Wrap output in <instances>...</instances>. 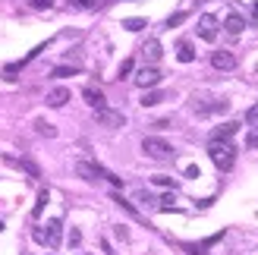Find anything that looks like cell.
<instances>
[{
  "label": "cell",
  "instance_id": "1",
  "mask_svg": "<svg viewBox=\"0 0 258 255\" xmlns=\"http://www.w3.org/2000/svg\"><path fill=\"white\" fill-rule=\"evenodd\" d=\"M208 158L214 161L217 170H230L236 164V148L230 142H208Z\"/></svg>",
  "mask_w": 258,
  "mask_h": 255
},
{
  "label": "cell",
  "instance_id": "2",
  "mask_svg": "<svg viewBox=\"0 0 258 255\" xmlns=\"http://www.w3.org/2000/svg\"><path fill=\"white\" fill-rule=\"evenodd\" d=\"M60 233H63V221H60V218H54V221H47L44 227H35V230H32L35 243L50 246V249H57V246H60Z\"/></svg>",
  "mask_w": 258,
  "mask_h": 255
},
{
  "label": "cell",
  "instance_id": "3",
  "mask_svg": "<svg viewBox=\"0 0 258 255\" xmlns=\"http://www.w3.org/2000/svg\"><path fill=\"white\" fill-rule=\"evenodd\" d=\"M142 151H145L148 158H154V161H167V158H173L170 142H164V139H158V136H148L145 142H142Z\"/></svg>",
  "mask_w": 258,
  "mask_h": 255
},
{
  "label": "cell",
  "instance_id": "4",
  "mask_svg": "<svg viewBox=\"0 0 258 255\" xmlns=\"http://www.w3.org/2000/svg\"><path fill=\"white\" fill-rule=\"evenodd\" d=\"M76 173H79L82 180H88V183H95V180H107V170H104V167H98L95 161H79V164H76Z\"/></svg>",
  "mask_w": 258,
  "mask_h": 255
},
{
  "label": "cell",
  "instance_id": "5",
  "mask_svg": "<svg viewBox=\"0 0 258 255\" xmlns=\"http://www.w3.org/2000/svg\"><path fill=\"white\" fill-rule=\"evenodd\" d=\"M98 123L101 126H107V130H120V126L126 123V117L120 110H110V107H101L98 110Z\"/></svg>",
  "mask_w": 258,
  "mask_h": 255
},
{
  "label": "cell",
  "instance_id": "6",
  "mask_svg": "<svg viewBox=\"0 0 258 255\" xmlns=\"http://www.w3.org/2000/svg\"><path fill=\"white\" fill-rule=\"evenodd\" d=\"M196 32H199L202 41H214V38H217V19L205 13V16L199 19V25H196Z\"/></svg>",
  "mask_w": 258,
  "mask_h": 255
},
{
  "label": "cell",
  "instance_id": "7",
  "mask_svg": "<svg viewBox=\"0 0 258 255\" xmlns=\"http://www.w3.org/2000/svg\"><path fill=\"white\" fill-rule=\"evenodd\" d=\"M158 82H161V70L158 67H142L139 76H136V85L139 88H154Z\"/></svg>",
  "mask_w": 258,
  "mask_h": 255
},
{
  "label": "cell",
  "instance_id": "8",
  "mask_svg": "<svg viewBox=\"0 0 258 255\" xmlns=\"http://www.w3.org/2000/svg\"><path fill=\"white\" fill-rule=\"evenodd\" d=\"M211 67L214 70H233L236 67V54H233V50H214V54H211Z\"/></svg>",
  "mask_w": 258,
  "mask_h": 255
},
{
  "label": "cell",
  "instance_id": "9",
  "mask_svg": "<svg viewBox=\"0 0 258 255\" xmlns=\"http://www.w3.org/2000/svg\"><path fill=\"white\" fill-rule=\"evenodd\" d=\"M82 98H85V104H88V107H95V110L107 107L104 92H101V88H95V85H85V88H82Z\"/></svg>",
  "mask_w": 258,
  "mask_h": 255
},
{
  "label": "cell",
  "instance_id": "10",
  "mask_svg": "<svg viewBox=\"0 0 258 255\" xmlns=\"http://www.w3.org/2000/svg\"><path fill=\"white\" fill-rule=\"evenodd\" d=\"M70 101V88H63V85H57V88H50L47 92V98H44V104L47 107H63Z\"/></svg>",
  "mask_w": 258,
  "mask_h": 255
},
{
  "label": "cell",
  "instance_id": "11",
  "mask_svg": "<svg viewBox=\"0 0 258 255\" xmlns=\"http://www.w3.org/2000/svg\"><path fill=\"white\" fill-rule=\"evenodd\" d=\"M239 130V123H224V126H217V130L211 133V142H230V139L236 136Z\"/></svg>",
  "mask_w": 258,
  "mask_h": 255
},
{
  "label": "cell",
  "instance_id": "12",
  "mask_svg": "<svg viewBox=\"0 0 258 255\" xmlns=\"http://www.w3.org/2000/svg\"><path fill=\"white\" fill-rule=\"evenodd\" d=\"M142 54H145V60H148V63H158V60L164 57V47H161V41H154V38H151V41H145Z\"/></svg>",
  "mask_w": 258,
  "mask_h": 255
},
{
  "label": "cell",
  "instance_id": "13",
  "mask_svg": "<svg viewBox=\"0 0 258 255\" xmlns=\"http://www.w3.org/2000/svg\"><path fill=\"white\" fill-rule=\"evenodd\" d=\"M176 60L179 63H192V60H196V47H192V41H179L176 44Z\"/></svg>",
  "mask_w": 258,
  "mask_h": 255
},
{
  "label": "cell",
  "instance_id": "14",
  "mask_svg": "<svg viewBox=\"0 0 258 255\" xmlns=\"http://www.w3.org/2000/svg\"><path fill=\"white\" fill-rule=\"evenodd\" d=\"M224 29H227L230 35H239L242 29H246V19H242V16H236V13H233V16H227V22H224Z\"/></svg>",
  "mask_w": 258,
  "mask_h": 255
},
{
  "label": "cell",
  "instance_id": "15",
  "mask_svg": "<svg viewBox=\"0 0 258 255\" xmlns=\"http://www.w3.org/2000/svg\"><path fill=\"white\" fill-rule=\"evenodd\" d=\"M35 130L41 133V136H47V139H54V136H57V130H54V123H47V120H35Z\"/></svg>",
  "mask_w": 258,
  "mask_h": 255
},
{
  "label": "cell",
  "instance_id": "16",
  "mask_svg": "<svg viewBox=\"0 0 258 255\" xmlns=\"http://www.w3.org/2000/svg\"><path fill=\"white\" fill-rule=\"evenodd\" d=\"M145 19H139V16H133V19H123V29L126 32H142V29H145Z\"/></svg>",
  "mask_w": 258,
  "mask_h": 255
},
{
  "label": "cell",
  "instance_id": "17",
  "mask_svg": "<svg viewBox=\"0 0 258 255\" xmlns=\"http://www.w3.org/2000/svg\"><path fill=\"white\" fill-rule=\"evenodd\" d=\"M161 101H164V92H145L142 95V104L145 107H154V104H161Z\"/></svg>",
  "mask_w": 258,
  "mask_h": 255
},
{
  "label": "cell",
  "instance_id": "18",
  "mask_svg": "<svg viewBox=\"0 0 258 255\" xmlns=\"http://www.w3.org/2000/svg\"><path fill=\"white\" fill-rule=\"evenodd\" d=\"M47 199H50V193H47V189H41V196H38V202H35V211H32V218H35V221H38V214L44 211V205H47Z\"/></svg>",
  "mask_w": 258,
  "mask_h": 255
},
{
  "label": "cell",
  "instance_id": "19",
  "mask_svg": "<svg viewBox=\"0 0 258 255\" xmlns=\"http://www.w3.org/2000/svg\"><path fill=\"white\" fill-rule=\"evenodd\" d=\"M76 73H79L76 67H57V70L50 73V76H54V79H67V76H76Z\"/></svg>",
  "mask_w": 258,
  "mask_h": 255
},
{
  "label": "cell",
  "instance_id": "20",
  "mask_svg": "<svg viewBox=\"0 0 258 255\" xmlns=\"http://www.w3.org/2000/svg\"><path fill=\"white\" fill-rule=\"evenodd\" d=\"M19 167H22L25 173H32V176H41V170H38V164H35V161H29V158H25V161H19Z\"/></svg>",
  "mask_w": 258,
  "mask_h": 255
},
{
  "label": "cell",
  "instance_id": "21",
  "mask_svg": "<svg viewBox=\"0 0 258 255\" xmlns=\"http://www.w3.org/2000/svg\"><path fill=\"white\" fill-rule=\"evenodd\" d=\"M151 183H154V186H167V189H170V186H176V183L170 180V176H164V173H158V176H151Z\"/></svg>",
  "mask_w": 258,
  "mask_h": 255
},
{
  "label": "cell",
  "instance_id": "22",
  "mask_svg": "<svg viewBox=\"0 0 258 255\" xmlns=\"http://www.w3.org/2000/svg\"><path fill=\"white\" fill-rule=\"evenodd\" d=\"M113 202H117V205H120V208H123V211H129V214H136V218H139V211H136V208H133V205H129V202H126V199H123V196H113Z\"/></svg>",
  "mask_w": 258,
  "mask_h": 255
},
{
  "label": "cell",
  "instance_id": "23",
  "mask_svg": "<svg viewBox=\"0 0 258 255\" xmlns=\"http://www.w3.org/2000/svg\"><path fill=\"white\" fill-rule=\"evenodd\" d=\"M246 148H258V126H255V130H249V136H246Z\"/></svg>",
  "mask_w": 258,
  "mask_h": 255
},
{
  "label": "cell",
  "instance_id": "24",
  "mask_svg": "<svg viewBox=\"0 0 258 255\" xmlns=\"http://www.w3.org/2000/svg\"><path fill=\"white\" fill-rule=\"evenodd\" d=\"M246 120H249L252 126H258V104H252V107L246 110Z\"/></svg>",
  "mask_w": 258,
  "mask_h": 255
},
{
  "label": "cell",
  "instance_id": "25",
  "mask_svg": "<svg viewBox=\"0 0 258 255\" xmlns=\"http://www.w3.org/2000/svg\"><path fill=\"white\" fill-rule=\"evenodd\" d=\"M29 4L35 10H50V7H54V0H29Z\"/></svg>",
  "mask_w": 258,
  "mask_h": 255
},
{
  "label": "cell",
  "instance_id": "26",
  "mask_svg": "<svg viewBox=\"0 0 258 255\" xmlns=\"http://www.w3.org/2000/svg\"><path fill=\"white\" fill-rule=\"evenodd\" d=\"M183 19H186V13H173V16L167 19V29H173V25H179V22H183Z\"/></svg>",
  "mask_w": 258,
  "mask_h": 255
},
{
  "label": "cell",
  "instance_id": "27",
  "mask_svg": "<svg viewBox=\"0 0 258 255\" xmlns=\"http://www.w3.org/2000/svg\"><path fill=\"white\" fill-rule=\"evenodd\" d=\"M129 73H133V60H123V63H120V79H126Z\"/></svg>",
  "mask_w": 258,
  "mask_h": 255
},
{
  "label": "cell",
  "instance_id": "28",
  "mask_svg": "<svg viewBox=\"0 0 258 255\" xmlns=\"http://www.w3.org/2000/svg\"><path fill=\"white\" fill-rule=\"evenodd\" d=\"M79 243H82V233L73 227V230H70V246H79Z\"/></svg>",
  "mask_w": 258,
  "mask_h": 255
},
{
  "label": "cell",
  "instance_id": "29",
  "mask_svg": "<svg viewBox=\"0 0 258 255\" xmlns=\"http://www.w3.org/2000/svg\"><path fill=\"white\" fill-rule=\"evenodd\" d=\"M186 176H189V180H196V176H199V167H196V164H189V167H186Z\"/></svg>",
  "mask_w": 258,
  "mask_h": 255
},
{
  "label": "cell",
  "instance_id": "30",
  "mask_svg": "<svg viewBox=\"0 0 258 255\" xmlns=\"http://www.w3.org/2000/svg\"><path fill=\"white\" fill-rule=\"evenodd\" d=\"M98 0H76V7H95Z\"/></svg>",
  "mask_w": 258,
  "mask_h": 255
},
{
  "label": "cell",
  "instance_id": "31",
  "mask_svg": "<svg viewBox=\"0 0 258 255\" xmlns=\"http://www.w3.org/2000/svg\"><path fill=\"white\" fill-rule=\"evenodd\" d=\"M252 13H255V19H258V0H255V4H252Z\"/></svg>",
  "mask_w": 258,
  "mask_h": 255
},
{
  "label": "cell",
  "instance_id": "32",
  "mask_svg": "<svg viewBox=\"0 0 258 255\" xmlns=\"http://www.w3.org/2000/svg\"><path fill=\"white\" fill-rule=\"evenodd\" d=\"M0 230H4V221H0Z\"/></svg>",
  "mask_w": 258,
  "mask_h": 255
}]
</instances>
